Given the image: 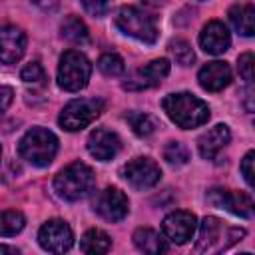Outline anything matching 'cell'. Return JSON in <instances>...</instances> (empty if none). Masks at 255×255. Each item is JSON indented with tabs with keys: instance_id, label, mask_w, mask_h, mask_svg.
<instances>
[{
	"instance_id": "obj_19",
	"label": "cell",
	"mask_w": 255,
	"mask_h": 255,
	"mask_svg": "<svg viewBox=\"0 0 255 255\" xmlns=\"http://www.w3.org/2000/svg\"><path fill=\"white\" fill-rule=\"evenodd\" d=\"M229 20L233 28L243 36H253L255 32V8L253 4H237L229 10Z\"/></svg>"
},
{
	"instance_id": "obj_10",
	"label": "cell",
	"mask_w": 255,
	"mask_h": 255,
	"mask_svg": "<svg viewBox=\"0 0 255 255\" xmlns=\"http://www.w3.org/2000/svg\"><path fill=\"white\" fill-rule=\"evenodd\" d=\"M94 209L106 219V221H120L128 215L129 201L118 187H106L100 191L94 199Z\"/></svg>"
},
{
	"instance_id": "obj_20",
	"label": "cell",
	"mask_w": 255,
	"mask_h": 255,
	"mask_svg": "<svg viewBox=\"0 0 255 255\" xmlns=\"http://www.w3.org/2000/svg\"><path fill=\"white\" fill-rule=\"evenodd\" d=\"M133 243L139 251L149 253V255H157L165 251V241L161 239V235L149 227H139L133 233Z\"/></svg>"
},
{
	"instance_id": "obj_5",
	"label": "cell",
	"mask_w": 255,
	"mask_h": 255,
	"mask_svg": "<svg viewBox=\"0 0 255 255\" xmlns=\"http://www.w3.org/2000/svg\"><path fill=\"white\" fill-rule=\"evenodd\" d=\"M92 74L90 60L78 50H68L60 58L58 66V86L66 92H78L88 86Z\"/></svg>"
},
{
	"instance_id": "obj_24",
	"label": "cell",
	"mask_w": 255,
	"mask_h": 255,
	"mask_svg": "<svg viewBox=\"0 0 255 255\" xmlns=\"http://www.w3.org/2000/svg\"><path fill=\"white\" fill-rule=\"evenodd\" d=\"M24 223H26V219L20 211H14V209L0 211V235L12 237L24 229Z\"/></svg>"
},
{
	"instance_id": "obj_33",
	"label": "cell",
	"mask_w": 255,
	"mask_h": 255,
	"mask_svg": "<svg viewBox=\"0 0 255 255\" xmlns=\"http://www.w3.org/2000/svg\"><path fill=\"white\" fill-rule=\"evenodd\" d=\"M28 2H30L32 6L44 10V12H52V10H56L58 4H60V0H28Z\"/></svg>"
},
{
	"instance_id": "obj_14",
	"label": "cell",
	"mask_w": 255,
	"mask_h": 255,
	"mask_svg": "<svg viewBox=\"0 0 255 255\" xmlns=\"http://www.w3.org/2000/svg\"><path fill=\"white\" fill-rule=\"evenodd\" d=\"M167 74H169V62H167L165 58H159V60H153V62L145 64L143 68H139V70L124 84V88H128V90L151 88V86H157Z\"/></svg>"
},
{
	"instance_id": "obj_4",
	"label": "cell",
	"mask_w": 255,
	"mask_h": 255,
	"mask_svg": "<svg viewBox=\"0 0 255 255\" xmlns=\"http://www.w3.org/2000/svg\"><path fill=\"white\" fill-rule=\"evenodd\" d=\"M245 235V229L237 227H225L221 219L217 217H205L199 229V239L195 245L197 253H217L233 245L235 241H241Z\"/></svg>"
},
{
	"instance_id": "obj_2",
	"label": "cell",
	"mask_w": 255,
	"mask_h": 255,
	"mask_svg": "<svg viewBox=\"0 0 255 255\" xmlns=\"http://www.w3.org/2000/svg\"><path fill=\"white\" fill-rule=\"evenodd\" d=\"M58 151V137L44 128H32L18 143V153L32 165H50Z\"/></svg>"
},
{
	"instance_id": "obj_13",
	"label": "cell",
	"mask_w": 255,
	"mask_h": 255,
	"mask_svg": "<svg viewBox=\"0 0 255 255\" xmlns=\"http://www.w3.org/2000/svg\"><path fill=\"white\" fill-rule=\"evenodd\" d=\"M120 147H122V141L118 133L106 128H96L88 137V151L100 161H108L116 157Z\"/></svg>"
},
{
	"instance_id": "obj_36",
	"label": "cell",
	"mask_w": 255,
	"mask_h": 255,
	"mask_svg": "<svg viewBox=\"0 0 255 255\" xmlns=\"http://www.w3.org/2000/svg\"><path fill=\"white\" fill-rule=\"evenodd\" d=\"M0 151H2V149H0Z\"/></svg>"
},
{
	"instance_id": "obj_29",
	"label": "cell",
	"mask_w": 255,
	"mask_h": 255,
	"mask_svg": "<svg viewBox=\"0 0 255 255\" xmlns=\"http://www.w3.org/2000/svg\"><path fill=\"white\" fill-rule=\"evenodd\" d=\"M110 4H112V0H82V6L86 8V12L96 18L106 16L110 10Z\"/></svg>"
},
{
	"instance_id": "obj_18",
	"label": "cell",
	"mask_w": 255,
	"mask_h": 255,
	"mask_svg": "<svg viewBox=\"0 0 255 255\" xmlns=\"http://www.w3.org/2000/svg\"><path fill=\"white\" fill-rule=\"evenodd\" d=\"M231 139V133H229V128L225 124H217L213 126L211 129H207L199 141H197V149L201 153V157L205 159H213Z\"/></svg>"
},
{
	"instance_id": "obj_17",
	"label": "cell",
	"mask_w": 255,
	"mask_h": 255,
	"mask_svg": "<svg viewBox=\"0 0 255 255\" xmlns=\"http://www.w3.org/2000/svg\"><path fill=\"white\" fill-rule=\"evenodd\" d=\"M199 86L207 92H219L231 82V70L225 62H209L197 74Z\"/></svg>"
},
{
	"instance_id": "obj_23",
	"label": "cell",
	"mask_w": 255,
	"mask_h": 255,
	"mask_svg": "<svg viewBox=\"0 0 255 255\" xmlns=\"http://www.w3.org/2000/svg\"><path fill=\"white\" fill-rule=\"evenodd\" d=\"M126 122L131 126L133 133L139 135V137H145V135L153 133L155 128H157V122L145 112H128L126 114Z\"/></svg>"
},
{
	"instance_id": "obj_28",
	"label": "cell",
	"mask_w": 255,
	"mask_h": 255,
	"mask_svg": "<svg viewBox=\"0 0 255 255\" xmlns=\"http://www.w3.org/2000/svg\"><path fill=\"white\" fill-rule=\"evenodd\" d=\"M169 50H171L175 62L181 64V66H191L193 60H195V54H193L189 42H185V40H175V42H171Z\"/></svg>"
},
{
	"instance_id": "obj_12",
	"label": "cell",
	"mask_w": 255,
	"mask_h": 255,
	"mask_svg": "<svg viewBox=\"0 0 255 255\" xmlns=\"http://www.w3.org/2000/svg\"><path fill=\"white\" fill-rule=\"evenodd\" d=\"M209 201L221 209H227L233 215H239V217H251L253 215V199L249 193H243V191L211 189Z\"/></svg>"
},
{
	"instance_id": "obj_31",
	"label": "cell",
	"mask_w": 255,
	"mask_h": 255,
	"mask_svg": "<svg viewBox=\"0 0 255 255\" xmlns=\"http://www.w3.org/2000/svg\"><path fill=\"white\" fill-rule=\"evenodd\" d=\"M253 157H255V153L253 151H247L245 157H243V161H241V173H243L247 185H253Z\"/></svg>"
},
{
	"instance_id": "obj_1",
	"label": "cell",
	"mask_w": 255,
	"mask_h": 255,
	"mask_svg": "<svg viewBox=\"0 0 255 255\" xmlns=\"http://www.w3.org/2000/svg\"><path fill=\"white\" fill-rule=\"evenodd\" d=\"M163 112L169 116L173 124H177L183 129H191L197 126H203L209 118V108L203 100H199L193 94L181 92V94H169L161 102Z\"/></svg>"
},
{
	"instance_id": "obj_16",
	"label": "cell",
	"mask_w": 255,
	"mask_h": 255,
	"mask_svg": "<svg viewBox=\"0 0 255 255\" xmlns=\"http://www.w3.org/2000/svg\"><path fill=\"white\" fill-rule=\"evenodd\" d=\"M199 44H201V48L207 52V54H223L227 48H229V44H231V36H229V30L225 28V24L223 22H217V20H213V22H209L203 30H201V34H199Z\"/></svg>"
},
{
	"instance_id": "obj_11",
	"label": "cell",
	"mask_w": 255,
	"mask_h": 255,
	"mask_svg": "<svg viewBox=\"0 0 255 255\" xmlns=\"http://www.w3.org/2000/svg\"><path fill=\"white\" fill-rule=\"evenodd\" d=\"M195 227H197L195 215H193L191 211H183V209L169 213V215L163 219V223H161L163 235H165L169 241L177 243V245L187 243V241L193 237Z\"/></svg>"
},
{
	"instance_id": "obj_22",
	"label": "cell",
	"mask_w": 255,
	"mask_h": 255,
	"mask_svg": "<svg viewBox=\"0 0 255 255\" xmlns=\"http://www.w3.org/2000/svg\"><path fill=\"white\" fill-rule=\"evenodd\" d=\"M60 30H62V36L68 42H72V44H84V42H88V28H86V24L78 16L64 18Z\"/></svg>"
},
{
	"instance_id": "obj_27",
	"label": "cell",
	"mask_w": 255,
	"mask_h": 255,
	"mask_svg": "<svg viewBox=\"0 0 255 255\" xmlns=\"http://www.w3.org/2000/svg\"><path fill=\"white\" fill-rule=\"evenodd\" d=\"M20 78L24 84L28 86H44L46 84V74H44V68L38 64V62H30L22 68L20 72Z\"/></svg>"
},
{
	"instance_id": "obj_9",
	"label": "cell",
	"mask_w": 255,
	"mask_h": 255,
	"mask_svg": "<svg viewBox=\"0 0 255 255\" xmlns=\"http://www.w3.org/2000/svg\"><path fill=\"white\" fill-rule=\"evenodd\" d=\"M122 173H124L126 181L135 189H149L161 177L159 165L149 157H135V159L128 161L124 165Z\"/></svg>"
},
{
	"instance_id": "obj_35",
	"label": "cell",
	"mask_w": 255,
	"mask_h": 255,
	"mask_svg": "<svg viewBox=\"0 0 255 255\" xmlns=\"http://www.w3.org/2000/svg\"><path fill=\"white\" fill-rule=\"evenodd\" d=\"M141 2H145L147 6H161L163 4V0H141Z\"/></svg>"
},
{
	"instance_id": "obj_26",
	"label": "cell",
	"mask_w": 255,
	"mask_h": 255,
	"mask_svg": "<svg viewBox=\"0 0 255 255\" xmlns=\"http://www.w3.org/2000/svg\"><path fill=\"white\" fill-rule=\"evenodd\" d=\"M163 159L171 165H183L187 159H189V153H187V147L179 141H169L165 147H163Z\"/></svg>"
},
{
	"instance_id": "obj_34",
	"label": "cell",
	"mask_w": 255,
	"mask_h": 255,
	"mask_svg": "<svg viewBox=\"0 0 255 255\" xmlns=\"http://www.w3.org/2000/svg\"><path fill=\"white\" fill-rule=\"evenodd\" d=\"M0 253H18L16 247H8V245H0Z\"/></svg>"
},
{
	"instance_id": "obj_6",
	"label": "cell",
	"mask_w": 255,
	"mask_h": 255,
	"mask_svg": "<svg viewBox=\"0 0 255 255\" xmlns=\"http://www.w3.org/2000/svg\"><path fill=\"white\" fill-rule=\"evenodd\" d=\"M116 26L124 34L131 36V38H135L143 44H153L157 40V34H159L157 26H155V20L149 14H145L143 10L135 8V6L120 8L118 14H116Z\"/></svg>"
},
{
	"instance_id": "obj_7",
	"label": "cell",
	"mask_w": 255,
	"mask_h": 255,
	"mask_svg": "<svg viewBox=\"0 0 255 255\" xmlns=\"http://www.w3.org/2000/svg\"><path fill=\"white\" fill-rule=\"evenodd\" d=\"M104 110V102L100 98H78L64 106L60 112L58 124L68 131H78L90 126Z\"/></svg>"
},
{
	"instance_id": "obj_21",
	"label": "cell",
	"mask_w": 255,
	"mask_h": 255,
	"mask_svg": "<svg viewBox=\"0 0 255 255\" xmlns=\"http://www.w3.org/2000/svg\"><path fill=\"white\" fill-rule=\"evenodd\" d=\"M110 247H112V241H110L108 233H104L102 229L86 231L80 241V249L84 253H106V251H110Z\"/></svg>"
},
{
	"instance_id": "obj_15",
	"label": "cell",
	"mask_w": 255,
	"mask_h": 255,
	"mask_svg": "<svg viewBox=\"0 0 255 255\" xmlns=\"http://www.w3.org/2000/svg\"><path fill=\"white\" fill-rule=\"evenodd\" d=\"M26 50V36L16 26H0V62L14 64Z\"/></svg>"
},
{
	"instance_id": "obj_8",
	"label": "cell",
	"mask_w": 255,
	"mask_h": 255,
	"mask_svg": "<svg viewBox=\"0 0 255 255\" xmlns=\"http://www.w3.org/2000/svg\"><path fill=\"white\" fill-rule=\"evenodd\" d=\"M74 235L66 221L62 219H50L46 221L38 231V243L44 251L50 253H64L72 247Z\"/></svg>"
},
{
	"instance_id": "obj_3",
	"label": "cell",
	"mask_w": 255,
	"mask_h": 255,
	"mask_svg": "<svg viewBox=\"0 0 255 255\" xmlns=\"http://www.w3.org/2000/svg\"><path fill=\"white\" fill-rule=\"evenodd\" d=\"M92 185H94V171L82 161L70 163L54 179L56 193L66 201H78L92 189Z\"/></svg>"
},
{
	"instance_id": "obj_30",
	"label": "cell",
	"mask_w": 255,
	"mask_h": 255,
	"mask_svg": "<svg viewBox=\"0 0 255 255\" xmlns=\"http://www.w3.org/2000/svg\"><path fill=\"white\" fill-rule=\"evenodd\" d=\"M237 68H239V76L247 84H251V80H253V54L251 52H245L243 56H239Z\"/></svg>"
},
{
	"instance_id": "obj_25",
	"label": "cell",
	"mask_w": 255,
	"mask_h": 255,
	"mask_svg": "<svg viewBox=\"0 0 255 255\" xmlns=\"http://www.w3.org/2000/svg\"><path fill=\"white\" fill-rule=\"evenodd\" d=\"M98 68H100V72L102 74H106V76H120V74H124V60L118 56V54H112V52H108V54H102L100 56V60H98Z\"/></svg>"
},
{
	"instance_id": "obj_32",
	"label": "cell",
	"mask_w": 255,
	"mask_h": 255,
	"mask_svg": "<svg viewBox=\"0 0 255 255\" xmlns=\"http://www.w3.org/2000/svg\"><path fill=\"white\" fill-rule=\"evenodd\" d=\"M12 98H14L12 88H8V86H0V112H4V110L10 106Z\"/></svg>"
}]
</instances>
